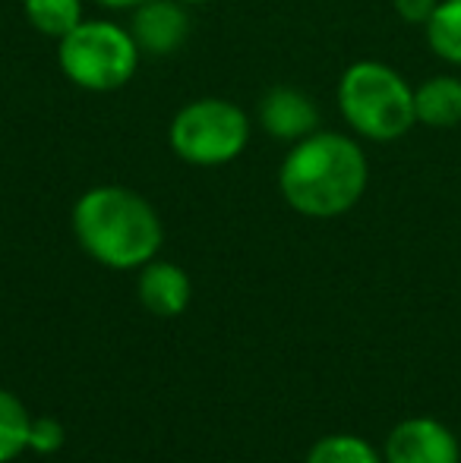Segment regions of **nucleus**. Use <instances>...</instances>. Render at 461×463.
Listing matches in <instances>:
<instances>
[{
    "instance_id": "1",
    "label": "nucleus",
    "mask_w": 461,
    "mask_h": 463,
    "mask_svg": "<svg viewBox=\"0 0 461 463\" xmlns=\"http://www.w3.org/2000/svg\"><path fill=\"white\" fill-rule=\"evenodd\" d=\"M370 165L360 142L332 129H316L294 142L278 171L284 202L303 218H339L367 193Z\"/></svg>"
},
{
    "instance_id": "2",
    "label": "nucleus",
    "mask_w": 461,
    "mask_h": 463,
    "mask_svg": "<svg viewBox=\"0 0 461 463\" xmlns=\"http://www.w3.org/2000/svg\"><path fill=\"white\" fill-rule=\"evenodd\" d=\"M73 233L86 256L114 271L149 265L165 240L155 208L123 186L86 189L73 205Z\"/></svg>"
},
{
    "instance_id": "3",
    "label": "nucleus",
    "mask_w": 461,
    "mask_h": 463,
    "mask_svg": "<svg viewBox=\"0 0 461 463\" xmlns=\"http://www.w3.org/2000/svg\"><path fill=\"white\" fill-rule=\"evenodd\" d=\"M339 110L360 139L395 142L418 123L414 89L408 80L379 61H357L339 80Z\"/></svg>"
},
{
    "instance_id": "4",
    "label": "nucleus",
    "mask_w": 461,
    "mask_h": 463,
    "mask_svg": "<svg viewBox=\"0 0 461 463\" xmlns=\"http://www.w3.org/2000/svg\"><path fill=\"white\" fill-rule=\"evenodd\" d=\"M139 44L111 19H82L57 44L61 73L86 92H117L139 67Z\"/></svg>"
},
{
    "instance_id": "5",
    "label": "nucleus",
    "mask_w": 461,
    "mask_h": 463,
    "mask_svg": "<svg viewBox=\"0 0 461 463\" xmlns=\"http://www.w3.org/2000/svg\"><path fill=\"white\" fill-rule=\"evenodd\" d=\"M168 142L174 155L193 167L231 165L250 142V117L225 98H197L174 114Z\"/></svg>"
},
{
    "instance_id": "6",
    "label": "nucleus",
    "mask_w": 461,
    "mask_h": 463,
    "mask_svg": "<svg viewBox=\"0 0 461 463\" xmlns=\"http://www.w3.org/2000/svg\"><path fill=\"white\" fill-rule=\"evenodd\" d=\"M386 463H461L458 439L433 416L401 420L382 448Z\"/></svg>"
},
{
    "instance_id": "7",
    "label": "nucleus",
    "mask_w": 461,
    "mask_h": 463,
    "mask_svg": "<svg viewBox=\"0 0 461 463\" xmlns=\"http://www.w3.org/2000/svg\"><path fill=\"white\" fill-rule=\"evenodd\" d=\"M130 35L142 54L168 57L180 51V44L190 35V16L180 0H146L133 10Z\"/></svg>"
},
{
    "instance_id": "8",
    "label": "nucleus",
    "mask_w": 461,
    "mask_h": 463,
    "mask_svg": "<svg viewBox=\"0 0 461 463\" xmlns=\"http://www.w3.org/2000/svg\"><path fill=\"white\" fill-rule=\"evenodd\" d=\"M259 127L282 142H301L320 129V108L307 92L275 86L259 98Z\"/></svg>"
},
{
    "instance_id": "9",
    "label": "nucleus",
    "mask_w": 461,
    "mask_h": 463,
    "mask_svg": "<svg viewBox=\"0 0 461 463\" xmlns=\"http://www.w3.org/2000/svg\"><path fill=\"white\" fill-rule=\"evenodd\" d=\"M136 293H139V303L146 306L152 316L178 318V316H184L187 306H190L193 284H190V275H187L180 265L152 259V262L139 269Z\"/></svg>"
},
{
    "instance_id": "10",
    "label": "nucleus",
    "mask_w": 461,
    "mask_h": 463,
    "mask_svg": "<svg viewBox=\"0 0 461 463\" xmlns=\"http://www.w3.org/2000/svg\"><path fill=\"white\" fill-rule=\"evenodd\" d=\"M418 123L430 129H452L461 123V80L458 76H430L414 89Z\"/></svg>"
},
{
    "instance_id": "11",
    "label": "nucleus",
    "mask_w": 461,
    "mask_h": 463,
    "mask_svg": "<svg viewBox=\"0 0 461 463\" xmlns=\"http://www.w3.org/2000/svg\"><path fill=\"white\" fill-rule=\"evenodd\" d=\"M23 13L38 35L61 42L82 23V0H23Z\"/></svg>"
},
{
    "instance_id": "12",
    "label": "nucleus",
    "mask_w": 461,
    "mask_h": 463,
    "mask_svg": "<svg viewBox=\"0 0 461 463\" xmlns=\"http://www.w3.org/2000/svg\"><path fill=\"white\" fill-rule=\"evenodd\" d=\"M424 32L427 44L439 61L461 67V0H439Z\"/></svg>"
},
{
    "instance_id": "13",
    "label": "nucleus",
    "mask_w": 461,
    "mask_h": 463,
    "mask_svg": "<svg viewBox=\"0 0 461 463\" xmlns=\"http://www.w3.org/2000/svg\"><path fill=\"white\" fill-rule=\"evenodd\" d=\"M32 416L16 394L0 388V463H13L23 451H29Z\"/></svg>"
},
{
    "instance_id": "14",
    "label": "nucleus",
    "mask_w": 461,
    "mask_h": 463,
    "mask_svg": "<svg viewBox=\"0 0 461 463\" xmlns=\"http://www.w3.org/2000/svg\"><path fill=\"white\" fill-rule=\"evenodd\" d=\"M307 463H386L360 435H326L307 454Z\"/></svg>"
},
{
    "instance_id": "15",
    "label": "nucleus",
    "mask_w": 461,
    "mask_h": 463,
    "mask_svg": "<svg viewBox=\"0 0 461 463\" xmlns=\"http://www.w3.org/2000/svg\"><path fill=\"white\" fill-rule=\"evenodd\" d=\"M63 441H67V429H63L61 420H54V416H38V420H32V426H29V451L48 458V454L61 451Z\"/></svg>"
},
{
    "instance_id": "16",
    "label": "nucleus",
    "mask_w": 461,
    "mask_h": 463,
    "mask_svg": "<svg viewBox=\"0 0 461 463\" xmlns=\"http://www.w3.org/2000/svg\"><path fill=\"white\" fill-rule=\"evenodd\" d=\"M399 19H405L408 25H427L433 16V10L439 6V0H392Z\"/></svg>"
},
{
    "instance_id": "17",
    "label": "nucleus",
    "mask_w": 461,
    "mask_h": 463,
    "mask_svg": "<svg viewBox=\"0 0 461 463\" xmlns=\"http://www.w3.org/2000/svg\"><path fill=\"white\" fill-rule=\"evenodd\" d=\"M95 4H101L105 10H136V6L146 4V0H95Z\"/></svg>"
},
{
    "instance_id": "18",
    "label": "nucleus",
    "mask_w": 461,
    "mask_h": 463,
    "mask_svg": "<svg viewBox=\"0 0 461 463\" xmlns=\"http://www.w3.org/2000/svg\"><path fill=\"white\" fill-rule=\"evenodd\" d=\"M180 4H184V6L187 4H212V0H180Z\"/></svg>"
}]
</instances>
